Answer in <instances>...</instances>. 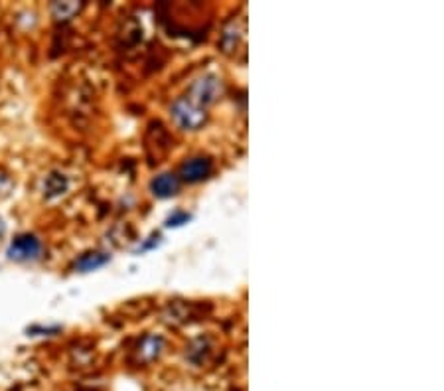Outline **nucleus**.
I'll use <instances>...</instances> for the list:
<instances>
[{
  "instance_id": "1",
  "label": "nucleus",
  "mask_w": 444,
  "mask_h": 391,
  "mask_svg": "<svg viewBox=\"0 0 444 391\" xmlns=\"http://www.w3.org/2000/svg\"><path fill=\"white\" fill-rule=\"evenodd\" d=\"M172 119L176 121V125L184 130H197L202 129L208 121V113L204 107H199L194 101H190L188 97H180L176 99L170 107Z\"/></svg>"
},
{
  "instance_id": "2",
  "label": "nucleus",
  "mask_w": 444,
  "mask_h": 391,
  "mask_svg": "<svg viewBox=\"0 0 444 391\" xmlns=\"http://www.w3.org/2000/svg\"><path fill=\"white\" fill-rule=\"evenodd\" d=\"M223 87H222V79L217 76H211V73H206L202 78H197L192 87H190V95L188 99L194 101L199 107H208V105L215 103L222 95Z\"/></svg>"
},
{
  "instance_id": "3",
  "label": "nucleus",
  "mask_w": 444,
  "mask_h": 391,
  "mask_svg": "<svg viewBox=\"0 0 444 391\" xmlns=\"http://www.w3.org/2000/svg\"><path fill=\"white\" fill-rule=\"evenodd\" d=\"M42 241L36 235L22 234L14 239L12 243L8 245V259L18 261V263H26V261H36L42 255Z\"/></svg>"
},
{
  "instance_id": "4",
  "label": "nucleus",
  "mask_w": 444,
  "mask_h": 391,
  "mask_svg": "<svg viewBox=\"0 0 444 391\" xmlns=\"http://www.w3.org/2000/svg\"><path fill=\"white\" fill-rule=\"evenodd\" d=\"M211 160L204 157H196L186 160L182 164V170H180V176H182L186 182H202L206 180L209 174H211Z\"/></svg>"
},
{
  "instance_id": "5",
  "label": "nucleus",
  "mask_w": 444,
  "mask_h": 391,
  "mask_svg": "<svg viewBox=\"0 0 444 391\" xmlns=\"http://www.w3.org/2000/svg\"><path fill=\"white\" fill-rule=\"evenodd\" d=\"M150 190L157 198H172L180 190V180H178V176H174L170 172H164V174H158L157 178L150 182Z\"/></svg>"
},
{
  "instance_id": "6",
  "label": "nucleus",
  "mask_w": 444,
  "mask_h": 391,
  "mask_svg": "<svg viewBox=\"0 0 444 391\" xmlns=\"http://www.w3.org/2000/svg\"><path fill=\"white\" fill-rule=\"evenodd\" d=\"M69 188V180H67L66 174L62 172H50L44 180V196L48 200H53V198H60L64 196Z\"/></svg>"
},
{
  "instance_id": "7",
  "label": "nucleus",
  "mask_w": 444,
  "mask_h": 391,
  "mask_svg": "<svg viewBox=\"0 0 444 391\" xmlns=\"http://www.w3.org/2000/svg\"><path fill=\"white\" fill-rule=\"evenodd\" d=\"M111 259V255H107V253H101V251H93V253H85V255H81L78 261H76V271L79 273H89V271H95V269H99V267H103L105 263H109Z\"/></svg>"
},
{
  "instance_id": "8",
  "label": "nucleus",
  "mask_w": 444,
  "mask_h": 391,
  "mask_svg": "<svg viewBox=\"0 0 444 391\" xmlns=\"http://www.w3.org/2000/svg\"><path fill=\"white\" fill-rule=\"evenodd\" d=\"M81 8H83V4H81V2H53L52 14L55 20L66 22V20H69V18H73Z\"/></svg>"
},
{
  "instance_id": "9",
  "label": "nucleus",
  "mask_w": 444,
  "mask_h": 391,
  "mask_svg": "<svg viewBox=\"0 0 444 391\" xmlns=\"http://www.w3.org/2000/svg\"><path fill=\"white\" fill-rule=\"evenodd\" d=\"M162 346H164L162 338H158V336H146L143 340V344H141V348H139V356L143 360H152V358H157L158 354H160Z\"/></svg>"
},
{
  "instance_id": "10",
  "label": "nucleus",
  "mask_w": 444,
  "mask_h": 391,
  "mask_svg": "<svg viewBox=\"0 0 444 391\" xmlns=\"http://www.w3.org/2000/svg\"><path fill=\"white\" fill-rule=\"evenodd\" d=\"M190 220H192L190 214H186V211H176V214H172L170 218L166 220V227H178V225L188 223Z\"/></svg>"
},
{
  "instance_id": "11",
  "label": "nucleus",
  "mask_w": 444,
  "mask_h": 391,
  "mask_svg": "<svg viewBox=\"0 0 444 391\" xmlns=\"http://www.w3.org/2000/svg\"><path fill=\"white\" fill-rule=\"evenodd\" d=\"M60 330V326H32V328H28V334L30 336H48V334H55Z\"/></svg>"
},
{
  "instance_id": "12",
  "label": "nucleus",
  "mask_w": 444,
  "mask_h": 391,
  "mask_svg": "<svg viewBox=\"0 0 444 391\" xmlns=\"http://www.w3.org/2000/svg\"><path fill=\"white\" fill-rule=\"evenodd\" d=\"M158 243H160V235L157 234V235H152V237H150V239H148L146 243H143V245L139 247V251H144V249L154 247V245H158Z\"/></svg>"
},
{
  "instance_id": "13",
  "label": "nucleus",
  "mask_w": 444,
  "mask_h": 391,
  "mask_svg": "<svg viewBox=\"0 0 444 391\" xmlns=\"http://www.w3.org/2000/svg\"><path fill=\"white\" fill-rule=\"evenodd\" d=\"M6 190H10V180L4 174H0V196L6 194Z\"/></svg>"
},
{
  "instance_id": "14",
  "label": "nucleus",
  "mask_w": 444,
  "mask_h": 391,
  "mask_svg": "<svg viewBox=\"0 0 444 391\" xmlns=\"http://www.w3.org/2000/svg\"><path fill=\"white\" fill-rule=\"evenodd\" d=\"M4 234H6V223L0 218V237H4Z\"/></svg>"
}]
</instances>
